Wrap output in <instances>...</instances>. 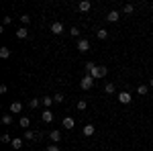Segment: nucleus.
Instances as JSON below:
<instances>
[{
	"mask_svg": "<svg viewBox=\"0 0 153 151\" xmlns=\"http://www.w3.org/2000/svg\"><path fill=\"white\" fill-rule=\"evenodd\" d=\"M88 74H90L94 80H98V78H104L106 74H108V70H106V65H94V68L88 71Z\"/></svg>",
	"mask_w": 153,
	"mask_h": 151,
	"instance_id": "nucleus-1",
	"label": "nucleus"
},
{
	"mask_svg": "<svg viewBox=\"0 0 153 151\" xmlns=\"http://www.w3.org/2000/svg\"><path fill=\"white\" fill-rule=\"evenodd\" d=\"M92 86H94V78H92L90 74H86L82 80H80V88H82V90H90Z\"/></svg>",
	"mask_w": 153,
	"mask_h": 151,
	"instance_id": "nucleus-2",
	"label": "nucleus"
},
{
	"mask_svg": "<svg viewBox=\"0 0 153 151\" xmlns=\"http://www.w3.org/2000/svg\"><path fill=\"white\" fill-rule=\"evenodd\" d=\"M78 51H82V53L90 51V41H88V39H80V41H78Z\"/></svg>",
	"mask_w": 153,
	"mask_h": 151,
	"instance_id": "nucleus-3",
	"label": "nucleus"
},
{
	"mask_svg": "<svg viewBox=\"0 0 153 151\" xmlns=\"http://www.w3.org/2000/svg\"><path fill=\"white\" fill-rule=\"evenodd\" d=\"M51 33H53V35H61V33H63V23L55 21V23L51 25Z\"/></svg>",
	"mask_w": 153,
	"mask_h": 151,
	"instance_id": "nucleus-4",
	"label": "nucleus"
},
{
	"mask_svg": "<svg viewBox=\"0 0 153 151\" xmlns=\"http://www.w3.org/2000/svg\"><path fill=\"white\" fill-rule=\"evenodd\" d=\"M131 100H133V98H131L129 92H120L118 94V102H120V104H129Z\"/></svg>",
	"mask_w": 153,
	"mask_h": 151,
	"instance_id": "nucleus-5",
	"label": "nucleus"
},
{
	"mask_svg": "<svg viewBox=\"0 0 153 151\" xmlns=\"http://www.w3.org/2000/svg\"><path fill=\"white\" fill-rule=\"evenodd\" d=\"M41 121H43V123H51V121H53V112H51L49 108H45L43 115H41Z\"/></svg>",
	"mask_w": 153,
	"mask_h": 151,
	"instance_id": "nucleus-6",
	"label": "nucleus"
},
{
	"mask_svg": "<svg viewBox=\"0 0 153 151\" xmlns=\"http://www.w3.org/2000/svg\"><path fill=\"white\" fill-rule=\"evenodd\" d=\"M118 19H120V12H118V10H110V12H108V16H106V21H110V23H117Z\"/></svg>",
	"mask_w": 153,
	"mask_h": 151,
	"instance_id": "nucleus-7",
	"label": "nucleus"
},
{
	"mask_svg": "<svg viewBox=\"0 0 153 151\" xmlns=\"http://www.w3.org/2000/svg\"><path fill=\"white\" fill-rule=\"evenodd\" d=\"M21 110H23V104H21L19 100H14V102L10 104V112H14V115H19Z\"/></svg>",
	"mask_w": 153,
	"mask_h": 151,
	"instance_id": "nucleus-8",
	"label": "nucleus"
},
{
	"mask_svg": "<svg viewBox=\"0 0 153 151\" xmlns=\"http://www.w3.org/2000/svg\"><path fill=\"white\" fill-rule=\"evenodd\" d=\"M90 6H92V4H90L88 0H82V2L78 4V10H80V12H86V10H90Z\"/></svg>",
	"mask_w": 153,
	"mask_h": 151,
	"instance_id": "nucleus-9",
	"label": "nucleus"
},
{
	"mask_svg": "<svg viewBox=\"0 0 153 151\" xmlns=\"http://www.w3.org/2000/svg\"><path fill=\"white\" fill-rule=\"evenodd\" d=\"M49 137H51L53 143H57V141H61V131H57V129H55V131H51V133H49Z\"/></svg>",
	"mask_w": 153,
	"mask_h": 151,
	"instance_id": "nucleus-10",
	"label": "nucleus"
},
{
	"mask_svg": "<svg viewBox=\"0 0 153 151\" xmlns=\"http://www.w3.org/2000/svg\"><path fill=\"white\" fill-rule=\"evenodd\" d=\"M82 133L86 137H92V135H94V125H86V127L82 129Z\"/></svg>",
	"mask_w": 153,
	"mask_h": 151,
	"instance_id": "nucleus-11",
	"label": "nucleus"
},
{
	"mask_svg": "<svg viewBox=\"0 0 153 151\" xmlns=\"http://www.w3.org/2000/svg\"><path fill=\"white\" fill-rule=\"evenodd\" d=\"M16 37H19V39H27V37H29V31H27V27H21V29L16 31Z\"/></svg>",
	"mask_w": 153,
	"mask_h": 151,
	"instance_id": "nucleus-12",
	"label": "nucleus"
},
{
	"mask_svg": "<svg viewBox=\"0 0 153 151\" xmlns=\"http://www.w3.org/2000/svg\"><path fill=\"white\" fill-rule=\"evenodd\" d=\"M19 125L23 129H29V125H31V118L29 116H21V121H19Z\"/></svg>",
	"mask_w": 153,
	"mask_h": 151,
	"instance_id": "nucleus-13",
	"label": "nucleus"
},
{
	"mask_svg": "<svg viewBox=\"0 0 153 151\" xmlns=\"http://www.w3.org/2000/svg\"><path fill=\"white\" fill-rule=\"evenodd\" d=\"M0 57L8 59V57H10V49H8V47H0Z\"/></svg>",
	"mask_w": 153,
	"mask_h": 151,
	"instance_id": "nucleus-14",
	"label": "nucleus"
},
{
	"mask_svg": "<svg viewBox=\"0 0 153 151\" xmlns=\"http://www.w3.org/2000/svg\"><path fill=\"white\" fill-rule=\"evenodd\" d=\"M63 129H74V118L71 116H65L63 118Z\"/></svg>",
	"mask_w": 153,
	"mask_h": 151,
	"instance_id": "nucleus-15",
	"label": "nucleus"
},
{
	"mask_svg": "<svg viewBox=\"0 0 153 151\" xmlns=\"http://www.w3.org/2000/svg\"><path fill=\"white\" fill-rule=\"evenodd\" d=\"M96 37H98V39H106V37H108V31H106V29H98V31H96Z\"/></svg>",
	"mask_w": 153,
	"mask_h": 151,
	"instance_id": "nucleus-16",
	"label": "nucleus"
},
{
	"mask_svg": "<svg viewBox=\"0 0 153 151\" xmlns=\"http://www.w3.org/2000/svg\"><path fill=\"white\" fill-rule=\"evenodd\" d=\"M23 137H25L27 141H33V139H37V135L33 133V131H25V135H23Z\"/></svg>",
	"mask_w": 153,
	"mask_h": 151,
	"instance_id": "nucleus-17",
	"label": "nucleus"
},
{
	"mask_svg": "<svg viewBox=\"0 0 153 151\" xmlns=\"http://www.w3.org/2000/svg\"><path fill=\"white\" fill-rule=\"evenodd\" d=\"M41 102L45 104V108H49V106L53 104V98H51V96H45V98H41Z\"/></svg>",
	"mask_w": 153,
	"mask_h": 151,
	"instance_id": "nucleus-18",
	"label": "nucleus"
},
{
	"mask_svg": "<svg viewBox=\"0 0 153 151\" xmlns=\"http://www.w3.org/2000/svg\"><path fill=\"white\" fill-rule=\"evenodd\" d=\"M137 92L141 94V96H145V94L149 92V86H145V84H141V86H139V88H137Z\"/></svg>",
	"mask_w": 153,
	"mask_h": 151,
	"instance_id": "nucleus-19",
	"label": "nucleus"
},
{
	"mask_svg": "<svg viewBox=\"0 0 153 151\" xmlns=\"http://www.w3.org/2000/svg\"><path fill=\"white\" fill-rule=\"evenodd\" d=\"M10 145H12V149H21V147H23V141L21 139H12Z\"/></svg>",
	"mask_w": 153,
	"mask_h": 151,
	"instance_id": "nucleus-20",
	"label": "nucleus"
},
{
	"mask_svg": "<svg viewBox=\"0 0 153 151\" xmlns=\"http://www.w3.org/2000/svg\"><path fill=\"white\" fill-rule=\"evenodd\" d=\"M63 100H65V96H63V94H61V92H59V94H55V96H53V102H57V104H61Z\"/></svg>",
	"mask_w": 153,
	"mask_h": 151,
	"instance_id": "nucleus-21",
	"label": "nucleus"
},
{
	"mask_svg": "<svg viewBox=\"0 0 153 151\" xmlns=\"http://www.w3.org/2000/svg\"><path fill=\"white\" fill-rule=\"evenodd\" d=\"M39 104H41V100H39V98H31V100H29V106H31V108H37Z\"/></svg>",
	"mask_w": 153,
	"mask_h": 151,
	"instance_id": "nucleus-22",
	"label": "nucleus"
},
{
	"mask_svg": "<svg viewBox=\"0 0 153 151\" xmlns=\"http://www.w3.org/2000/svg\"><path fill=\"white\" fill-rule=\"evenodd\" d=\"M133 10H135V6H133V4H125V8H123V12H125V14H131Z\"/></svg>",
	"mask_w": 153,
	"mask_h": 151,
	"instance_id": "nucleus-23",
	"label": "nucleus"
},
{
	"mask_svg": "<svg viewBox=\"0 0 153 151\" xmlns=\"http://www.w3.org/2000/svg\"><path fill=\"white\" fill-rule=\"evenodd\" d=\"M104 90H106L108 94H114V84H112V82H110V84H106V86H104Z\"/></svg>",
	"mask_w": 153,
	"mask_h": 151,
	"instance_id": "nucleus-24",
	"label": "nucleus"
},
{
	"mask_svg": "<svg viewBox=\"0 0 153 151\" xmlns=\"http://www.w3.org/2000/svg\"><path fill=\"white\" fill-rule=\"evenodd\" d=\"M21 23H23V27H25V25H29V23H31V16H29V14H23V16H21Z\"/></svg>",
	"mask_w": 153,
	"mask_h": 151,
	"instance_id": "nucleus-25",
	"label": "nucleus"
},
{
	"mask_svg": "<svg viewBox=\"0 0 153 151\" xmlns=\"http://www.w3.org/2000/svg\"><path fill=\"white\" fill-rule=\"evenodd\" d=\"M70 35L71 37H78V35H80V29H78V27H71V29H70Z\"/></svg>",
	"mask_w": 153,
	"mask_h": 151,
	"instance_id": "nucleus-26",
	"label": "nucleus"
},
{
	"mask_svg": "<svg viewBox=\"0 0 153 151\" xmlns=\"http://www.w3.org/2000/svg\"><path fill=\"white\" fill-rule=\"evenodd\" d=\"M2 123H4V125H10V123H12V116L10 115H4V116H2Z\"/></svg>",
	"mask_w": 153,
	"mask_h": 151,
	"instance_id": "nucleus-27",
	"label": "nucleus"
},
{
	"mask_svg": "<svg viewBox=\"0 0 153 151\" xmlns=\"http://www.w3.org/2000/svg\"><path fill=\"white\" fill-rule=\"evenodd\" d=\"M86 100H78V110H86Z\"/></svg>",
	"mask_w": 153,
	"mask_h": 151,
	"instance_id": "nucleus-28",
	"label": "nucleus"
},
{
	"mask_svg": "<svg viewBox=\"0 0 153 151\" xmlns=\"http://www.w3.org/2000/svg\"><path fill=\"white\" fill-rule=\"evenodd\" d=\"M0 141H2V143H12V139L8 137V135H6V133H4V135L0 137Z\"/></svg>",
	"mask_w": 153,
	"mask_h": 151,
	"instance_id": "nucleus-29",
	"label": "nucleus"
},
{
	"mask_svg": "<svg viewBox=\"0 0 153 151\" xmlns=\"http://www.w3.org/2000/svg\"><path fill=\"white\" fill-rule=\"evenodd\" d=\"M10 23H12L10 16H4V21H2V27H6V25H10Z\"/></svg>",
	"mask_w": 153,
	"mask_h": 151,
	"instance_id": "nucleus-30",
	"label": "nucleus"
},
{
	"mask_svg": "<svg viewBox=\"0 0 153 151\" xmlns=\"http://www.w3.org/2000/svg\"><path fill=\"white\" fill-rule=\"evenodd\" d=\"M94 65H96L94 61H88V63H86V71H90V70H92V68H94Z\"/></svg>",
	"mask_w": 153,
	"mask_h": 151,
	"instance_id": "nucleus-31",
	"label": "nucleus"
},
{
	"mask_svg": "<svg viewBox=\"0 0 153 151\" xmlns=\"http://www.w3.org/2000/svg\"><path fill=\"white\" fill-rule=\"evenodd\" d=\"M45 151H61V149H59L57 145H49V147H47V149H45Z\"/></svg>",
	"mask_w": 153,
	"mask_h": 151,
	"instance_id": "nucleus-32",
	"label": "nucleus"
},
{
	"mask_svg": "<svg viewBox=\"0 0 153 151\" xmlns=\"http://www.w3.org/2000/svg\"><path fill=\"white\" fill-rule=\"evenodd\" d=\"M6 90H8V88H6V84H2V86H0V94H6Z\"/></svg>",
	"mask_w": 153,
	"mask_h": 151,
	"instance_id": "nucleus-33",
	"label": "nucleus"
},
{
	"mask_svg": "<svg viewBox=\"0 0 153 151\" xmlns=\"http://www.w3.org/2000/svg\"><path fill=\"white\" fill-rule=\"evenodd\" d=\"M149 88H153V78H151V82H149Z\"/></svg>",
	"mask_w": 153,
	"mask_h": 151,
	"instance_id": "nucleus-34",
	"label": "nucleus"
}]
</instances>
